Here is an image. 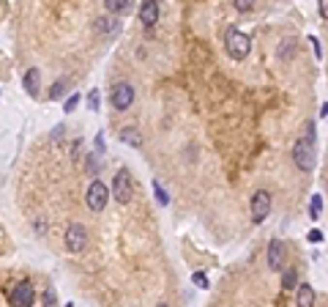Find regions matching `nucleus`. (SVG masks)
Returning a JSON list of instances; mask_svg holds the SVG:
<instances>
[{
	"label": "nucleus",
	"instance_id": "1",
	"mask_svg": "<svg viewBox=\"0 0 328 307\" xmlns=\"http://www.w3.org/2000/svg\"><path fill=\"white\" fill-rule=\"evenodd\" d=\"M293 162H296L304 173L314 170V162H317V151H314V121L304 123V135H301V137L296 140V146H293Z\"/></svg>",
	"mask_w": 328,
	"mask_h": 307
},
{
	"label": "nucleus",
	"instance_id": "2",
	"mask_svg": "<svg viewBox=\"0 0 328 307\" xmlns=\"http://www.w3.org/2000/svg\"><path fill=\"white\" fill-rule=\"evenodd\" d=\"M224 50H227V55L233 61H244L246 55L252 52V38L244 31H238V28H230L224 33Z\"/></svg>",
	"mask_w": 328,
	"mask_h": 307
},
{
	"label": "nucleus",
	"instance_id": "3",
	"mask_svg": "<svg viewBox=\"0 0 328 307\" xmlns=\"http://www.w3.org/2000/svg\"><path fill=\"white\" fill-rule=\"evenodd\" d=\"M107 200H109L107 184H104L101 178H93L91 187H88V192H85V203H88V208H91V211H101V208L107 206Z\"/></svg>",
	"mask_w": 328,
	"mask_h": 307
},
{
	"label": "nucleus",
	"instance_id": "4",
	"mask_svg": "<svg viewBox=\"0 0 328 307\" xmlns=\"http://www.w3.org/2000/svg\"><path fill=\"white\" fill-rule=\"evenodd\" d=\"M33 302H36V291H33L31 280H22L8 291V305L11 307H33Z\"/></svg>",
	"mask_w": 328,
	"mask_h": 307
},
{
	"label": "nucleus",
	"instance_id": "5",
	"mask_svg": "<svg viewBox=\"0 0 328 307\" xmlns=\"http://www.w3.org/2000/svg\"><path fill=\"white\" fill-rule=\"evenodd\" d=\"M249 211H252V222L260 225L263 220L268 217V211H271V192L268 189H257L252 195V200H249Z\"/></svg>",
	"mask_w": 328,
	"mask_h": 307
},
{
	"label": "nucleus",
	"instance_id": "6",
	"mask_svg": "<svg viewBox=\"0 0 328 307\" xmlns=\"http://www.w3.org/2000/svg\"><path fill=\"white\" fill-rule=\"evenodd\" d=\"M112 195L118 203H131V195H134V187H131V176L129 170L123 168L115 173V181H112Z\"/></svg>",
	"mask_w": 328,
	"mask_h": 307
},
{
	"label": "nucleus",
	"instance_id": "7",
	"mask_svg": "<svg viewBox=\"0 0 328 307\" xmlns=\"http://www.w3.org/2000/svg\"><path fill=\"white\" fill-rule=\"evenodd\" d=\"M109 102H112V107L118 110V113L129 110L131 102H134V88H131L129 83H118L112 88V93H109Z\"/></svg>",
	"mask_w": 328,
	"mask_h": 307
},
{
	"label": "nucleus",
	"instance_id": "8",
	"mask_svg": "<svg viewBox=\"0 0 328 307\" xmlns=\"http://www.w3.org/2000/svg\"><path fill=\"white\" fill-rule=\"evenodd\" d=\"M85 244H88V230H85V225L71 222L66 228V247H69L71 253H82Z\"/></svg>",
	"mask_w": 328,
	"mask_h": 307
},
{
	"label": "nucleus",
	"instance_id": "9",
	"mask_svg": "<svg viewBox=\"0 0 328 307\" xmlns=\"http://www.w3.org/2000/svg\"><path fill=\"white\" fill-rule=\"evenodd\" d=\"M137 17H140V22L145 25V28H153L156 19H159V3H156V0H145V3L140 6Z\"/></svg>",
	"mask_w": 328,
	"mask_h": 307
},
{
	"label": "nucleus",
	"instance_id": "10",
	"mask_svg": "<svg viewBox=\"0 0 328 307\" xmlns=\"http://www.w3.org/2000/svg\"><path fill=\"white\" fill-rule=\"evenodd\" d=\"M268 266L274 269V272L284 269V247H282V241H271V244H268Z\"/></svg>",
	"mask_w": 328,
	"mask_h": 307
},
{
	"label": "nucleus",
	"instance_id": "11",
	"mask_svg": "<svg viewBox=\"0 0 328 307\" xmlns=\"http://www.w3.org/2000/svg\"><path fill=\"white\" fill-rule=\"evenodd\" d=\"M314 288L309 283H301L296 291V307H314Z\"/></svg>",
	"mask_w": 328,
	"mask_h": 307
},
{
	"label": "nucleus",
	"instance_id": "12",
	"mask_svg": "<svg viewBox=\"0 0 328 307\" xmlns=\"http://www.w3.org/2000/svg\"><path fill=\"white\" fill-rule=\"evenodd\" d=\"M96 31L101 33V36H118V31H121V19H115V17H101L99 22H96Z\"/></svg>",
	"mask_w": 328,
	"mask_h": 307
},
{
	"label": "nucleus",
	"instance_id": "13",
	"mask_svg": "<svg viewBox=\"0 0 328 307\" xmlns=\"http://www.w3.org/2000/svg\"><path fill=\"white\" fill-rule=\"evenodd\" d=\"M22 85H25V91H28V93H36L38 85H41V74H38V69H28V71H25Z\"/></svg>",
	"mask_w": 328,
	"mask_h": 307
},
{
	"label": "nucleus",
	"instance_id": "14",
	"mask_svg": "<svg viewBox=\"0 0 328 307\" xmlns=\"http://www.w3.org/2000/svg\"><path fill=\"white\" fill-rule=\"evenodd\" d=\"M121 140H123V143H129L131 148H142V137H140L137 129H131V126L121 129Z\"/></svg>",
	"mask_w": 328,
	"mask_h": 307
},
{
	"label": "nucleus",
	"instance_id": "15",
	"mask_svg": "<svg viewBox=\"0 0 328 307\" xmlns=\"http://www.w3.org/2000/svg\"><path fill=\"white\" fill-rule=\"evenodd\" d=\"M296 283H298V272H296V266L284 269V274H282V288H284V291H298Z\"/></svg>",
	"mask_w": 328,
	"mask_h": 307
},
{
	"label": "nucleus",
	"instance_id": "16",
	"mask_svg": "<svg viewBox=\"0 0 328 307\" xmlns=\"http://www.w3.org/2000/svg\"><path fill=\"white\" fill-rule=\"evenodd\" d=\"M296 38H284L282 44H279V58H282V61H290L293 58V52H296Z\"/></svg>",
	"mask_w": 328,
	"mask_h": 307
},
{
	"label": "nucleus",
	"instance_id": "17",
	"mask_svg": "<svg viewBox=\"0 0 328 307\" xmlns=\"http://www.w3.org/2000/svg\"><path fill=\"white\" fill-rule=\"evenodd\" d=\"M320 211H323V198H320V195H312V198H309V217L317 220Z\"/></svg>",
	"mask_w": 328,
	"mask_h": 307
},
{
	"label": "nucleus",
	"instance_id": "18",
	"mask_svg": "<svg viewBox=\"0 0 328 307\" xmlns=\"http://www.w3.org/2000/svg\"><path fill=\"white\" fill-rule=\"evenodd\" d=\"M129 8H131V0H107V11H112V14L115 11L123 14V11H129Z\"/></svg>",
	"mask_w": 328,
	"mask_h": 307
},
{
	"label": "nucleus",
	"instance_id": "19",
	"mask_svg": "<svg viewBox=\"0 0 328 307\" xmlns=\"http://www.w3.org/2000/svg\"><path fill=\"white\" fill-rule=\"evenodd\" d=\"M63 93H66V77H61L58 83H52V91H49V96H52V99H61Z\"/></svg>",
	"mask_w": 328,
	"mask_h": 307
},
{
	"label": "nucleus",
	"instance_id": "20",
	"mask_svg": "<svg viewBox=\"0 0 328 307\" xmlns=\"http://www.w3.org/2000/svg\"><path fill=\"white\" fill-rule=\"evenodd\" d=\"M153 192H156V198H159V203H161V206H167V203H170V195H167V189H164V187H161L159 181H153Z\"/></svg>",
	"mask_w": 328,
	"mask_h": 307
},
{
	"label": "nucleus",
	"instance_id": "21",
	"mask_svg": "<svg viewBox=\"0 0 328 307\" xmlns=\"http://www.w3.org/2000/svg\"><path fill=\"white\" fill-rule=\"evenodd\" d=\"M99 104H101V96H99V91H91V96H88V107L96 113L99 110Z\"/></svg>",
	"mask_w": 328,
	"mask_h": 307
},
{
	"label": "nucleus",
	"instance_id": "22",
	"mask_svg": "<svg viewBox=\"0 0 328 307\" xmlns=\"http://www.w3.org/2000/svg\"><path fill=\"white\" fill-rule=\"evenodd\" d=\"M191 283L200 285V288H208V277L203 274V272H194V274H191Z\"/></svg>",
	"mask_w": 328,
	"mask_h": 307
},
{
	"label": "nucleus",
	"instance_id": "23",
	"mask_svg": "<svg viewBox=\"0 0 328 307\" xmlns=\"http://www.w3.org/2000/svg\"><path fill=\"white\" fill-rule=\"evenodd\" d=\"M77 104H79V93H71L69 99H66V104H63V110H66V113H71Z\"/></svg>",
	"mask_w": 328,
	"mask_h": 307
},
{
	"label": "nucleus",
	"instance_id": "24",
	"mask_svg": "<svg viewBox=\"0 0 328 307\" xmlns=\"http://www.w3.org/2000/svg\"><path fill=\"white\" fill-rule=\"evenodd\" d=\"M233 6H235L238 11H249V8L254 6V3H252V0H235V3H233Z\"/></svg>",
	"mask_w": 328,
	"mask_h": 307
},
{
	"label": "nucleus",
	"instance_id": "25",
	"mask_svg": "<svg viewBox=\"0 0 328 307\" xmlns=\"http://www.w3.org/2000/svg\"><path fill=\"white\" fill-rule=\"evenodd\" d=\"M44 307H55V291H52V288L44 293Z\"/></svg>",
	"mask_w": 328,
	"mask_h": 307
},
{
	"label": "nucleus",
	"instance_id": "26",
	"mask_svg": "<svg viewBox=\"0 0 328 307\" xmlns=\"http://www.w3.org/2000/svg\"><path fill=\"white\" fill-rule=\"evenodd\" d=\"M306 239H309V241H323V233L320 230H309V236Z\"/></svg>",
	"mask_w": 328,
	"mask_h": 307
},
{
	"label": "nucleus",
	"instance_id": "27",
	"mask_svg": "<svg viewBox=\"0 0 328 307\" xmlns=\"http://www.w3.org/2000/svg\"><path fill=\"white\" fill-rule=\"evenodd\" d=\"M320 17H323V19H328V0H323V3H320Z\"/></svg>",
	"mask_w": 328,
	"mask_h": 307
},
{
	"label": "nucleus",
	"instance_id": "28",
	"mask_svg": "<svg viewBox=\"0 0 328 307\" xmlns=\"http://www.w3.org/2000/svg\"><path fill=\"white\" fill-rule=\"evenodd\" d=\"M312 47H314V55L320 58V55H323V50H320V41H317V38H314V36H312Z\"/></svg>",
	"mask_w": 328,
	"mask_h": 307
},
{
	"label": "nucleus",
	"instance_id": "29",
	"mask_svg": "<svg viewBox=\"0 0 328 307\" xmlns=\"http://www.w3.org/2000/svg\"><path fill=\"white\" fill-rule=\"evenodd\" d=\"M323 115H326V118H328V102H326V104H323Z\"/></svg>",
	"mask_w": 328,
	"mask_h": 307
},
{
	"label": "nucleus",
	"instance_id": "30",
	"mask_svg": "<svg viewBox=\"0 0 328 307\" xmlns=\"http://www.w3.org/2000/svg\"><path fill=\"white\" fill-rule=\"evenodd\" d=\"M159 307H167V305H164V302H161V305H159Z\"/></svg>",
	"mask_w": 328,
	"mask_h": 307
}]
</instances>
